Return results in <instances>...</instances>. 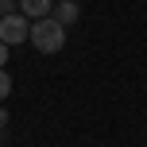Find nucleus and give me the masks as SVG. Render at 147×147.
<instances>
[{
  "instance_id": "4",
  "label": "nucleus",
  "mask_w": 147,
  "mask_h": 147,
  "mask_svg": "<svg viewBox=\"0 0 147 147\" xmlns=\"http://www.w3.org/2000/svg\"><path fill=\"white\" fill-rule=\"evenodd\" d=\"M51 12H54L51 0H20V16H27V20H43Z\"/></svg>"
},
{
  "instance_id": "5",
  "label": "nucleus",
  "mask_w": 147,
  "mask_h": 147,
  "mask_svg": "<svg viewBox=\"0 0 147 147\" xmlns=\"http://www.w3.org/2000/svg\"><path fill=\"white\" fill-rule=\"evenodd\" d=\"M12 12H20V0H0V20L12 16Z\"/></svg>"
},
{
  "instance_id": "3",
  "label": "nucleus",
  "mask_w": 147,
  "mask_h": 147,
  "mask_svg": "<svg viewBox=\"0 0 147 147\" xmlns=\"http://www.w3.org/2000/svg\"><path fill=\"white\" fill-rule=\"evenodd\" d=\"M51 16L62 23V27H70V23H78V16H81V4H78V0H58Z\"/></svg>"
},
{
  "instance_id": "7",
  "label": "nucleus",
  "mask_w": 147,
  "mask_h": 147,
  "mask_svg": "<svg viewBox=\"0 0 147 147\" xmlns=\"http://www.w3.org/2000/svg\"><path fill=\"white\" fill-rule=\"evenodd\" d=\"M4 62H8V43H0V70H4Z\"/></svg>"
},
{
  "instance_id": "1",
  "label": "nucleus",
  "mask_w": 147,
  "mask_h": 147,
  "mask_svg": "<svg viewBox=\"0 0 147 147\" xmlns=\"http://www.w3.org/2000/svg\"><path fill=\"white\" fill-rule=\"evenodd\" d=\"M27 43L35 47L39 54H58L66 47V27H62L54 16H43V20H31V35Z\"/></svg>"
},
{
  "instance_id": "2",
  "label": "nucleus",
  "mask_w": 147,
  "mask_h": 147,
  "mask_svg": "<svg viewBox=\"0 0 147 147\" xmlns=\"http://www.w3.org/2000/svg\"><path fill=\"white\" fill-rule=\"evenodd\" d=\"M27 35H31V23H27V16L12 12V16H4V20H0V43H8V47H20V43H27Z\"/></svg>"
},
{
  "instance_id": "6",
  "label": "nucleus",
  "mask_w": 147,
  "mask_h": 147,
  "mask_svg": "<svg viewBox=\"0 0 147 147\" xmlns=\"http://www.w3.org/2000/svg\"><path fill=\"white\" fill-rule=\"evenodd\" d=\"M12 93V78H8V70H0V101Z\"/></svg>"
}]
</instances>
